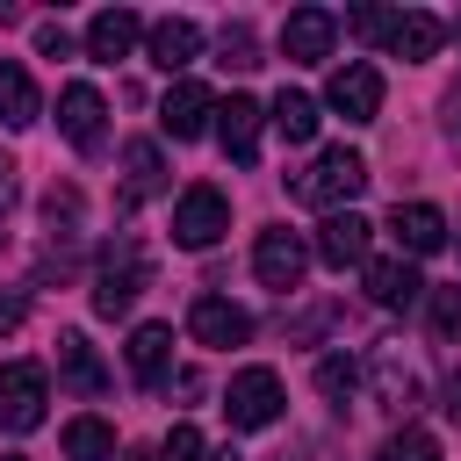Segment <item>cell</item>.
<instances>
[{
    "label": "cell",
    "mask_w": 461,
    "mask_h": 461,
    "mask_svg": "<svg viewBox=\"0 0 461 461\" xmlns=\"http://www.w3.org/2000/svg\"><path fill=\"white\" fill-rule=\"evenodd\" d=\"M360 187H367V158H360V151H346V144L317 151V166L288 180V194H295V202H310V209H324V216H339Z\"/></svg>",
    "instance_id": "cell-1"
},
{
    "label": "cell",
    "mask_w": 461,
    "mask_h": 461,
    "mask_svg": "<svg viewBox=\"0 0 461 461\" xmlns=\"http://www.w3.org/2000/svg\"><path fill=\"white\" fill-rule=\"evenodd\" d=\"M144 281H151L144 245H137V238H115V245L101 252V274H94V310H101V317H122V310L144 295Z\"/></svg>",
    "instance_id": "cell-2"
},
{
    "label": "cell",
    "mask_w": 461,
    "mask_h": 461,
    "mask_svg": "<svg viewBox=\"0 0 461 461\" xmlns=\"http://www.w3.org/2000/svg\"><path fill=\"white\" fill-rule=\"evenodd\" d=\"M223 230H230V202H223V187L194 180V187L173 202V245H187V252H209Z\"/></svg>",
    "instance_id": "cell-3"
},
{
    "label": "cell",
    "mask_w": 461,
    "mask_h": 461,
    "mask_svg": "<svg viewBox=\"0 0 461 461\" xmlns=\"http://www.w3.org/2000/svg\"><path fill=\"white\" fill-rule=\"evenodd\" d=\"M223 418H230L238 432L274 425V418H281V375H274V367H245V375H230V389H223Z\"/></svg>",
    "instance_id": "cell-4"
},
{
    "label": "cell",
    "mask_w": 461,
    "mask_h": 461,
    "mask_svg": "<svg viewBox=\"0 0 461 461\" xmlns=\"http://www.w3.org/2000/svg\"><path fill=\"white\" fill-rule=\"evenodd\" d=\"M43 403H50V382L36 360H7L0 367V425L7 432H36L43 425Z\"/></svg>",
    "instance_id": "cell-5"
},
{
    "label": "cell",
    "mask_w": 461,
    "mask_h": 461,
    "mask_svg": "<svg viewBox=\"0 0 461 461\" xmlns=\"http://www.w3.org/2000/svg\"><path fill=\"white\" fill-rule=\"evenodd\" d=\"M252 274H259L274 295H288V288H303V274H310V245H303L295 230H281V223H267L259 245H252Z\"/></svg>",
    "instance_id": "cell-6"
},
{
    "label": "cell",
    "mask_w": 461,
    "mask_h": 461,
    "mask_svg": "<svg viewBox=\"0 0 461 461\" xmlns=\"http://www.w3.org/2000/svg\"><path fill=\"white\" fill-rule=\"evenodd\" d=\"M324 101H331V108H339L346 122H375V115H382V72L353 58V65H339V72H331Z\"/></svg>",
    "instance_id": "cell-7"
},
{
    "label": "cell",
    "mask_w": 461,
    "mask_h": 461,
    "mask_svg": "<svg viewBox=\"0 0 461 461\" xmlns=\"http://www.w3.org/2000/svg\"><path fill=\"white\" fill-rule=\"evenodd\" d=\"M331 36H339V22H331L324 7H295V14L281 22V58H295V65H324V58H331Z\"/></svg>",
    "instance_id": "cell-8"
},
{
    "label": "cell",
    "mask_w": 461,
    "mask_h": 461,
    "mask_svg": "<svg viewBox=\"0 0 461 461\" xmlns=\"http://www.w3.org/2000/svg\"><path fill=\"white\" fill-rule=\"evenodd\" d=\"M209 115H216V101H209V86H202V79H180V86L158 101V130H166L173 144L202 137V130H209Z\"/></svg>",
    "instance_id": "cell-9"
},
{
    "label": "cell",
    "mask_w": 461,
    "mask_h": 461,
    "mask_svg": "<svg viewBox=\"0 0 461 461\" xmlns=\"http://www.w3.org/2000/svg\"><path fill=\"white\" fill-rule=\"evenodd\" d=\"M360 288H367L375 310H411V303L425 295V281H418L411 259H367V267H360Z\"/></svg>",
    "instance_id": "cell-10"
},
{
    "label": "cell",
    "mask_w": 461,
    "mask_h": 461,
    "mask_svg": "<svg viewBox=\"0 0 461 461\" xmlns=\"http://www.w3.org/2000/svg\"><path fill=\"white\" fill-rule=\"evenodd\" d=\"M101 94L86 86V79H72L65 94H58V130H65V144H79V151H101Z\"/></svg>",
    "instance_id": "cell-11"
},
{
    "label": "cell",
    "mask_w": 461,
    "mask_h": 461,
    "mask_svg": "<svg viewBox=\"0 0 461 461\" xmlns=\"http://www.w3.org/2000/svg\"><path fill=\"white\" fill-rule=\"evenodd\" d=\"M389 238H396L411 259H425V252L447 245V216H439L432 202H396V209H389Z\"/></svg>",
    "instance_id": "cell-12"
},
{
    "label": "cell",
    "mask_w": 461,
    "mask_h": 461,
    "mask_svg": "<svg viewBox=\"0 0 461 461\" xmlns=\"http://www.w3.org/2000/svg\"><path fill=\"white\" fill-rule=\"evenodd\" d=\"M317 259L324 267H367V216H353V209H339V216H324L317 223Z\"/></svg>",
    "instance_id": "cell-13"
},
{
    "label": "cell",
    "mask_w": 461,
    "mask_h": 461,
    "mask_svg": "<svg viewBox=\"0 0 461 461\" xmlns=\"http://www.w3.org/2000/svg\"><path fill=\"white\" fill-rule=\"evenodd\" d=\"M187 331H194L202 346H245V339H252V317H245L238 303H223V295H194Z\"/></svg>",
    "instance_id": "cell-14"
},
{
    "label": "cell",
    "mask_w": 461,
    "mask_h": 461,
    "mask_svg": "<svg viewBox=\"0 0 461 461\" xmlns=\"http://www.w3.org/2000/svg\"><path fill=\"white\" fill-rule=\"evenodd\" d=\"M137 36H144V22H137L130 7H101V14L86 22V58H94V65H115V58L137 50Z\"/></svg>",
    "instance_id": "cell-15"
},
{
    "label": "cell",
    "mask_w": 461,
    "mask_h": 461,
    "mask_svg": "<svg viewBox=\"0 0 461 461\" xmlns=\"http://www.w3.org/2000/svg\"><path fill=\"white\" fill-rule=\"evenodd\" d=\"M144 50H151V65H158V72H180V65H194V58H202V29H194L187 14H166V22H151V29H144Z\"/></svg>",
    "instance_id": "cell-16"
},
{
    "label": "cell",
    "mask_w": 461,
    "mask_h": 461,
    "mask_svg": "<svg viewBox=\"0 0 461 461\" xmlns=\"http://www.w3.org/2000/svg\"><path fill=\"white\" fill-rule=\"evenodd\" d=\"M216 144H223L238 166L259 158V101H252V94H230V101L216 108Z\"/></svg>",
    "instance_id": "cell-17"
},
{
    "label": "cell",
    "mask_w": 461,
    "mask_h": 461,
    "mask_svg": "<svg viewBox=\"0 0 461 461\" xmlns=\"http://www.w3.org/2000/svg\"><path fill=\"white\" fill-rule=\"evenodd\" d=\"M158 187H166V158H158V144H151V137H137V144L122 151V209L151 202Z\"/></svg>",
    "instance_id": "cell-18"
},
{
    "label": "cell",
    "mask_w": 461,
    "mask_h": 461,
    "mask_svg": "<svg viewBox=\"0 0 461 461\" xmlns=\"http://www.w3.org/2000/svg\"><path fill=\"white\" fill-rule=\"evenodd\" d=\"M439 36H447V22H439V14H396V29H389V58L425 65V58L439 50Z\"/></svg>",
    "instance_id": "cell-19"
},
{
    "label": "cell",
    "mask_w": 461,
    "mask_h": 461,
    "mask_svg": "<svg viewBox=\"0 0 461 461\" xmlns=\"http://www.w3.org/2000/svg\"><path fill=\"white\" fill-rule=\"evenodd\" d=\"M58 367H65V382H72L79 396H101V389H108V367L94 360V346H86L79 331H58Z\"/></svg>",
    "instance_id": "cell-20"
},
{
    "label": "cell",
    "mask_w": 461,
    "mask_h": 461,
    "mask_svg": "<svg viewBox=\"0 0 461 461\" xmlns=\"http://www.w3.org/2000/svg\"><path fill=\"white\" fill-rule=\"evenodd\" d=\"M367 375H375V389H382V403H389V411H411V403H418V375L403 367V353H396V346H375Z\"/></svg>",
    "instance_id": "cell-21"
},
{
    "label": "cell",
    "mask_w": 461,
    "mask_h": 461,
    "mask_svg": "<svg viewBox=\"0 0 461 461\" xmlns=\"http://www.w3.org/2000/svg\"><path fill=\"white\" fill-rule=\"evenodd\" d=\"M166 360H173V331L166 324H137L130 331V367H137V382H166Z\"/></svg>",
    "instance_id": "cell-22"
},
{
    "label": "cell",
    "mask_w": 461,
    "mask_h": 461,
    "mask_svg": "<svg viewBox=\"0 0 461 461\" xmlns=\"http://www.w3.org/2000/svg\"><path fill=\"white\" fill-rule=\"evenodd\" d=\"M65 461H115V425L108 418H72L65 425Z\"/></svg>",
    "instance_id": "cell-23"
},
{
    "label": "cell",
    "mask_w": 461,
    "mask_h": 461,
    "mask_svg": "<svg viewBox=\"0 0 461 461\" xmlns=\"http://www.w3.org/2000/svg\"><path fill=\"white\" fill-rule=\"evenodd\" d=\"M0 122H14V130L36 122V86H29V72L14 58H0Z\"/></svg>",
    "instance_id": "cell-24"
},
{
    "label": "cell",
    "mask_w": 461,
    "mask_h": 461,
    "mask_svg": "<svg viewBox=\"0 0 461 461\" xmlns=\"http://www.w3.org/2000/svg\"><path fill=\"white\" fill-rule=\"evenodd\" d=\"M274 130H281L288 144H310V137H317V101L281 86V94H274Z\"/></svg>",
    "instance_id": "cell-25"
},
{
    "label": "cell",
    "mask_w": 461,
    "mask_h": 461,
    "mask_svg": "<svg viewBox=\"0 0 461 461\" xmlns=\"http://www.w3.org/2000/svg\"><path fill=\"white\" fill-rule=\"evenodd\" d=\"M317 389H324V396H331V403L346 411V396L360 389V367H353L346 353H331V360H317Z\"/></svg>",
    "instance_id": "cell-26"
},
{
    "label": "cell",
    "mask_w": 461,
    "mask_h": 461,
    "mask_svg": "<svg viewBox=\"0 0 461 461\" xmlns=\"http://www.w3.org/2000/svg\"><path fill=\"white\" fill-rule=\"evenodd\" d=\"M382 461H439V439H432V432H418V425H403V432H389V439H382Z\"/></svg>",
    "instance_id": "cell-27"
},
{
    "label": "cell",
    "mask_w": 461,
    "mask_h": 461,
    "mask_svg": "<svg viewBox=\"0 0 461 461\" xmlns=\"http://www.w3.org/2000/svg\"><path fill=\"white\" fill-rule=\"evenodd\" d=\"M223 72H252L259 65V43H252V29L245 22H223V58H216Z\"/></svg>",
    "instance_id": "cell-28"
},
{
    "label": "cell",
    "mask_w": 461,
    "mask_h": 461,
    "mask_svg": "<svg viewBox=\"0 0 461 461\" xmlns=\"http://www.w3.org/2000/svg\"><path fill=\"white\" fill-rule=\"evenodd\" d=\"M43 223H50V230H72V223H79V187H50V194H43Z\"/></svg>",
    "instance_id": "cell-29"
},
{
    "label": "cell",
    "mask_w": 461,
    "mask_h": 461,
    "mask_svg": "<svg viewBox=\"0 0 461 461\" xmlns=\"http://www.w3.org/2000/svg\"><path fill=\"white\" fill-rule=\"evenodd\" d=\"M432 324H439V339H461V281L432 288Z\"/></svg>",
    "instance_id": "cell-30"
},
{
    "label": "cell",
    "mask_w": 461,
    "mask_h": 461,
    "mask_svg": "<svg viewBox=\"0 0 461 461\" xmlns=\"http://www.w3.org/2000/svg\"><path fill=\"white\" fill-rule=\"evenodd\" d=\"M158 461H209V447H202V432H194V425H173V432H166V447H158Z\"/></svg>",
    "instance_id": "cell-31"
},
{
    "label": "cell",
    "mask_w": 461,
    "mask_h": 461,
    "mask_svg": "<svg viewBox=\"0 0 461 461\" xmlns=\"http://www.w3.org/2000/svg\"><path fill=\"white\" fill-rule=\"evenodd\" d=\"M360 43H389V29H396V14H382V7H353V22H346Z\"/></svg>",
    "instance_id": "cell-32"
},
{
    "label": "cell",
    "mask_w": 461,
    "mask_h": 461,
    "mask_svg": "<svg viewBox=\"0 0 461 461\" xmlns=\"http://www.w3.org/2000/svg\"><path fill=\"white\" fill-rule=\"evenodd\" d=\"M36 50H43V58H72V36H65V22H36Z\"/></svg>",
    "instance_id": "cell-33"
},
{
    "label": "cell",
    "mask_w": 461,
    "mask_h": 461,
    "mask_svg": "<svg viewBox=\"0 0 461 461\" xmlns=\"http://www.w3.org/2000/svg\"><path fill=\"white\" fill-rule=\"evenodd\" d=\"M22 317H29V303H22V295H14V288H0V331H14V324H22Z\"/></svg>",
    "instance_id": "cell-34"
},
{
    "label": "cell",
    "mask_w": 461,
    "mask_h": 461,
    "mask_svg": "<svg viewBox=\"0 0 461 461\" xmlns=\"http://www.w3.org/2000/svg\"><path fill=\"white\" fill-rule=\"evenodd\" d=\"M7 209H14V166L0 158V216H7Z\"/></svg>",
    "instance_id": "cell-35"
},
{
    "label": "cell",
    "mask_w": 461,
    "mask_h": 461,
    "mask_svg": "<svg viewBox=\"0 0 461 461\" xmlns=\"http://www.w3.org/2000/svg\"><path fill=\"white\" fill-rule=\"evenodd\" d=\"M447 418H461V367L447 375Z\"/></svg>",
    "instance_id": "cell-36"
},
{
    "label": "cell",
    "mask_w": 461,
    "mask_h": 461,
    "mask_svg": "<svg viewBox=\"0 0 461 461\" xmlns=\"http://www.w3.org/2000/svg\"><path fill=\"white\" fill-rule=\"evenodd\" d=\"M447 130H454V137H461V94H454V101H447Z\"/></svg>",
    "instance_id": "cell-37"
},
{
    "label": "cell",
    "mask_w": 461,
    "mask_h": 461,
    "mask_svg": "<svg viewBox=\"0 0 461 461\" xmlns=\"http://www.w3.org/2000/svg\"><path fill=\"white\" fill-rule=\"evenodd\" d=\"M209 461H245V454H238V447H216V454H209Z\"/></svg>",
    "instance_id": "cell-38"
},
{
    "label": "cell",
    "mask_w": 461,
    "mask_h": 461,
    "mask_svg": "<svg viewBox=\"0 0 461 461\" xmlns=\"http://www.w3.org/2000/svg\"><path fill=\"white\" fill-rule=\"evenodd\" d=\"M122 461H151V454H122Z\"/></svg>",
    "instance_id": "cell-39"
},
{
    "label": "cell",
    "mask_w": 461,
    "mask_h": 461,
    "mask_svg": "<svg viewBox=\"0 0 461 461\" xmlns=\"http://www.w3.org/2000/svg\"><path fill=\"white\" fill-rule=\"evenodd\" d=\"M7 461H22V454H7Z\"/></svg>",
    "instance_id": "cell-40"
},
{
    "label": "cell",
    "mask_w": 461,
    "mask_h": 461,
    "mask_svg": "<svg viewBox=\"0 0 461 461\" xmlns=\"http://www.w3.org/2000/svg\"><path fill=\"white\" fill-rule=\"evenodd\" d=\"M454 36H461V22H454Z\"/></svg>",
    "instance_id": "cell-41"
}]
</instances>
